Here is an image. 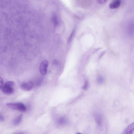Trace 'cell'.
I'll list each match as a JSON object with an SVG mask.
<instances>
[{
    "mask_svg": "<svg viewBox=\"0 0 134 134\" xmlns=\"http://www.w3.org/2000/svg\"><path fill=\"white\" fill-rule=\"evenodd\" d=\"M14 82L12 81H8L6 82L3 86L2 91L3 92L7 95L12 94L14 92Z\"/></svg>",
    "mask_w": 134,
    "mask_h": 134,
    "instance_id": "obj_1",
    "label": "cell"
},
{
    "mask_svg": "<svg viewBox=\"0 0 134 134\" xmlns=\"http://www.w3.org/2000/svg\"><path fill=\"white\" fill-rule=\"evenodd\" d=\"M7 106L12 109L24 112L26 110V108L25 105L21 103H8Z\"/></svg>",
    "mask_w": 134,
    "mask_h": 134,
    "instance_id": "obj_2",
    "label": "cell"
},
{
    "mask_svg": "<svg viewBox=\"0 0 134 134\" xmlns=\"http://www.w3.org/2000/svg\"><path fill=\"white\" fill-rule=\"evenodd\" d=\"M48 64V62L46 60L43 61L41 63L40 71L41 73L43 75H44L47 74Z\"/></svg>",
    "mask_w": 134,
    "mask_h": 134,
    "instance_id": "obj_3",
    "label": "cell"
},
{
    "mask_svg": "<svg viewBox=\"0 0 134 134\" xmlns=\"http://www.w3.org/2000/svg\"><path fill=\"white\" fill-rule=\"evenodd\" d=\"M33 86V82L29 81L22 83L20 87L23 90L29 91L32 88Z\"/></svg>",
    "mask_w": 134,
    "mask_h": 134,
    "instance_id": "obj_4",
    "label": "cell"
},
{
    "mask_svg": "<svg viewBox=\"0 0 134 134\" xmlns=\"http://www.w3.org/2000/svg\"><path fill=\"white\" fill-rule=\"evenodd\" d=\"M134 129V123L130 124L123 132L122 134H132Z\"/></svg>",
    "mask_w": 134,
    "mask_h": 134,
    "instance_id": "obj_5",
    "label": "cell"
},
{
    "mask_svg": "<svg viewBox=\"0 0 134 134\" xmlns=\"http://www.w3.org/2000/svg\"><path fill=\"white\" fill-rule=\"evenodd\" d=\"M121 4V2L119 0H114L113 1L110 3L109 7L111 9H114L118 8Z\"/></svg>",
    "mask_w": 134,
    "mask_h": 134,
    "instance_id": "obj_6",
    "label": "cell"
},
{
    "mask_svg": "<svg viewBox=\"0 0 134 134\" xmlns=\"http://www.w3.org/2000/svg\"><path fill=\"white\" fill-rule=\"evenodd\" d=\"M95 120L97 124L100 126L102 124V115L100 114H96L95 116Z\"/></svg>",
    "mask_w": 134,
    "mask_h": 134,
    "instance_id": "obj_7",
    "label": "cell"
},
{
    "mask_svg": "<svg viewBox=\"0 0 134 134\" xmlns=\"http://www.w3.org/2000/svg\"><path fill=\"white\" fill-rule=\"evenodd\" d=\"M23 115L21 114L16 117L13 121V124L14 125H16L19 124L21 122Z\"/></svg>",
    "mask_w": 134,
    "mask_h": 134,
    "instance_id": "obj_8",
    "label": "cell"
},
{
    "mask_svg": "<svg viewBox=\"0 0 134 134\" xmlns=\"http://www.w3.org/2000/svg\"><path fill=\"white\" fill-rule=\"evenodd\" d=\"M67 122L66 119L64 117H61L59 118L57 120L58 123L61 125L66 124Z\"/></svg>",
    "mask_w": 134,
    "mask_h": 134,
    "instance_id": "obj_9",
    "label": "cell"
},
{
    "mask_svg": "<svg viewBox=\"0 0 134 134\" xmlns=\"http://www.w3.org/2000/svg\"><path fill=\"white\" fill-rule=\"evenodd\" d=\"M52 20L53 23L55 25H57L58 24V20L57 16L55 14H53L52 16Z\"/></svg>",
    "mask_w": 134,
    "mask_h": 134,
    "instance_id": "obj_10",
    "label": "cell"
},
{
    "mask_svg": "<svg viewBox=\"0 0 134 134\" xmlns=\"http://www.w3.org/2000/svg\"><path fill=\"white\" fill-rule=\"evenodd\" d=\"M75 31L73 30L72 33H71L70 36V37H69L68 39V44H69L70 43V42H71L72 39L73 37V36L74 35V34Z\"/></svg>",
    "mask_w": 134,
    "mask_h": 134,
    "instance_id": "obj_11",
    "label": "cell"
},
{
    "mask_svg": "<svg viewBox=\"0 0 134 134\" xmlns=\"http://www.w3.org/2000/svg\"><path fill=\"white\" fill-rule=\"evenodd\" d=\"M104 81L103 77L101 76H99L97 79V81L98 83L100 84L102 83Z\"/></svg>",
    "mask_w": 134,
    "mask_h": 134,
    "instance_id": "obj_12",
    "label": "cell"
},
{
    "mask_svg": "<svg viewBox=\"0 0 134 134\" xmlns=\"http://www.w3.org/2000/svg\"><path fill=\"white\" fill-rule=\"evenodd\" d=\"M3 81L2 78L0 77V89H1L3 86Z\"/></svg>",
    "mask_w": 134,
    "mask_h": 134,
    "instance_id": "obj_13",
    "label": "cell"
},
{
    "mask_svg": "<svg viewBox=\"0 0 134 134\" xmlns=\"http://www.w3.org/2000/svg\"><path fill=\"white\" fill-rule=\"evenodd\" d=\"M88 82L87 81H86L83 87V89L84 90H86L88 88Z\"/></svg>",
    "mask_w": 134,
    "mask_h": 134,
    "instance_id": "obj_14",
    "label": "cell"
},
{
    "mask_svg": "<svg viewBox=\"0 0 134 134\" xmlns=\"http://www.w3.org/2000/svg\"><path fill=\"white\" fill-rule=\"evenodd\" d=\"M4 117L2 113L1 112H0V121H4Z\"/></svg>",
    "mask_w": 134,
    "mask_h": 134,
    "instance_id": "obj_15",
    "label": "cell"
},
{
    "mask_svg": "<svg viewBox=\"0 0 134 134\" xmlns=\"http://www.w3.org/2000/svg\"><path fill=\"white\" fill-rule=\"evenodd\" d=\"M107 1V0H98V2L100 4H103L105 3Z\"/></svg>",
    "mask_w": 134,
    "mask_h": 134,
    "instance_id": "obj_16",
    "label": "cell"
},
{
    "mask_svg": "<svg viewBox=\"0 0 134 134\" xmlns=\"http://www.w3.org/2000/svg\"><path fill=\"white\" fill-rule=\"evenodd\" d=\"M53 64L55 65H57L58 64V62L56 60H55L53 62Z\"/></svg>",
    "mask_w": 134,
    "mask_h": 134,
    "instance_id": "obj_17",
    "label": "cell"
},
{
    "mask_svg": "<svg viewBox=\"0 0 134 134\" xmlns=\"http://www.w3.org/2000/svg\"><path fill=\"white\" fill-rule=\"evenodd\" d=\"M13 134H23V133L21 132H17L14 133Z\"/></svg>",
    "mask_w": 134,
    "mask_h": 134,
    "instance_id": "obj_18",
    "label": "cell"
},
{
    "mask_svg": "<svg viewBox=\"0 0 134 134\" xmlns=\"http://www.w3.org/2000/svg\"><path fill=\"white\" fill-rule=\"evenodd\" d=\"M76 134H82L80 132H78Z\"/></svg>",
    "mask_w": 134,
    "mask_h": 134,
    "instance_id": "obj_19",
    "label": "cell"
}]
</instances>
